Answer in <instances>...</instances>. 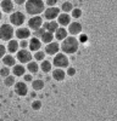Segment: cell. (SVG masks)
I'll use <instances>...</instances> for the list:
<instances>
[{
  "label": "cell",
  "instance_id": "6da1fadb",
  "mask_svg": "<svg viewBox=\"0 0 117 121\" xmlns=\"http://www.w3.org/2000/svg\"><path fill=\"white\" fill-rule=\"evenodd\" d=\"M26 13L31 17L33 16H40L45 11V1L44 0H27L24 4Z\"/></svg>",
  "mask_w": 117,
  "mask_h": 121
},
{
  "label": "cell",
  "instance_id": "7a4b0ae2",
  "mask_svg": "<svg viewBox=\"0 0 117 121\" xmlns=\"http://www.w3.org/2000/svg\"><path fill=\"white\" fill-rule=\"evenodd\" d=\"M79 48V41L76 36H67L60 45V50L65 55H73Z\"/></svg>",
  "mask_w": 117,
  "mask_h": 121
},
{
  "label": "cell",
  "instance_id": "3957f363",
  "mask_svg": "<svg viewBox=\"0 0 117 121\" xmlns=\"http://www.w3.org/2000/svg\"><path fill=\"white\" fill-rule=\"evenodd\" d=\"M15 36V29L14 26L10 23H4L0 26V40L1 41H10Z\"/></svg>",
  "mask_w": 117,
  "mask_h": 121
},
{
  "label": "cell",
  "instance_id": "277c9868",
  "mask_svg": "<svg viewBox=\"0 0 117 121\" xmlns=\"http://www.w3.org/2000/svg\"><path fill=\"white\" fill-rule=\"evenodd\" d=\"M53 65L55 68H60V69L68 68L70 67V59H68L67 55H65L62 52H58L53 58Z\"/></svg>",
  "mask_w": 117,
  "mask_h": 121
},
{
  "label": "cell",
  "instance_id": "5b68a950",
  "mask_svg": "<svg viewBox=\"0 0 117 121\" xmlns=\"http://www.w3.org/2000/svg\"><path fill=\"white\" fill-rule=\"evenodd\" d=\"M10 24L14 27H22V24L26 22V15L21 11H14L9 17Z\"/></svg>",
  "mask_w": 117,
  "mask_h": 121
},
{
  "label": "cell",
  "instance_id": "8992f818",
  "mask_svg": "<svg viewBox=\"0 0 117 121\" xmlns=\"http://www.w3.org/2000/svg\"><path fill=\"white\" fill-rule=\"evenodd\" d=\"M15 57L17 62L21 64H28L33 59V55L29 50H18V52L16 53Z\"/></svg>",
  "mask_w": 117,
  "mask_h": 121
},
{
  "label": "cell",
  "instance_id": "52a82bcc",
  "mask_svg": "<svg viewBox=\"0 0 117 121\" xmlns=\"http://www.w3.org/2000/svg\"><path fill=\"white\" fill-rule=\"evenodd\" d=\"M58 15H60V9L54 6V7H46L45 11L43 12V17L44 19H46V21H54L55 18L58 17Z\"/></svg>",
  "mask_w": 117,
  "mask_h": 121
},
{
  "label": "cell",
  "instance_id": "ba28073f",
  "mask_svg": "<svg viewBox=\"0 0 117 121\" xmlns=\"http://www.w3.org/2000/svg\"><path fill=\"white\" fill-rule=\"evenodd\" d=\"M43 18L40 16H33L31 17L27 21V24H28V28L29 29H32V30H37V29H40L43 27Z\"/></svg>",
  "mask_w": 117,
  "mask_h": 121
},
{
  "label": "cell",
  "instance_id": "9c48e42d",
  "mask_svg": "<svg viewBox=\"0 0 117 121\" xmlns=\"http://www.w3.org/2000/svg\"><path fill=\"white\" fill-rule=\"evenodd\" d=\"M82 29H83V26L78 22V21H73L70 23V26L67 27V32L71 36H76V35H79L82 34Z\"/></svg>",
  "mask_w": 117,
  "mask_h": 121
},
{
  "label": "cell",
  "instance_id": "30bf717a",
  "mask_svg": "<svg viewBox=\"0 0 117 121\" xmlns=\"http://www.w3.org/2000/svg\"><path fill=\"white\" fill-rule=\"evenodd\" d=\"M14 90H15V93L17 96H27L28 95V86L24 81H16L15 86H14Z\"/></svg>",
  "mask_w": 117,
  "mask_h": 121
},
{
  "label": "cell",
  "instance_id": "8fae6325",
  "mask_svg": "<svg viewBox=\"0 0 117 121\" xmlns=\"http://www.w3.org/2000/svg\"><path fill=\"white\" fill-rule=\"evenodd\" d=\"M44 51L49 56H55V55H57L58 52H60V44H58L57 41H53L50 44L45 45Z\"/></svg>",
  "mask_w": 117,
  "mask_h": 121
},
{
  "label": "cell",
  "instance_id": "7c38bea8",
  "mask_svg": "<svg viewBox=\"0 0 117 121\" xmlns=\"http://www.w3.org/2000/svg\"><path fill=\"white\" fill-rule=\"evenodd\" d=\"M0 10L4 13L11 15L15 10V3L12 0H1V3H0Z\"/></svg>",
  "mask_w": 117,
  "mask_h": 121
},
{
  "label": "cell",
  "instance_id": "4fadbf2b",
  "mask_svg": "<svg viewBox=\"0 0 117 121\" xmlns=\"http://www.w3.org/2000/svg\"><path fill=\"white\" fill-rule=\"evenodd\" d=\"M15 36L20 40H27L31 36V29L26 27H20L15 30Z\"/></svg>",
  "mask_w": 117,
  "mask_h": 121
},
{
  "label": "cell",
  "instance_id": "5bb4252c",
  "mask_svg": "<svg viewBox=\"0 0 117 121\" xmlns=\"http://www.w3.org/2000/svg\"><path fill=\"white\" fill-rule=\"evenodd\" d=\"M71 15L70 13H65V12H62V13H60V15H58V17H57V23H58V26H60V27H68V26H70V23L72 22L71 21Z\"/></svg>",
  "mask_w": 117,
  "mask_h": 121
},
{
  "label": "cell",
  "instance_id": "9a60e30c",
  "mask_svg": "<svg viewBox=\"0 0 117 121\" xmlns=\"http://www.w3.org/2000/svg\"><path fill=\"white\" fill-rule=\"evenodd\" d=\"M29 41V45H28V50L31 52H37L39 50L42 48V41L40 39H37V38H32L31 40H28Z\"/></svg>",
  "mask_w": 117,
  "mask_h": 121
},
{
  "label": "cell",
  "instance_id": "2e32d148",
  "mask_svg": "<svg viewBox=\"0 0 117 121\" xmlns=\"http://www.w3.org/2000/svg\"><path fill=\"white\" fill-rule=\"evenodd\" d=\"M18 50H20V44H18L17 40L12 39V40H10V41H7V44H6V51L9 53H11V55L15 53L16 55L18 52Z\"/></svg>",
  "mask_w": 117,
  "mask_h": 121
},
{
  "label": "cell",
  "instance_id": "e0dca14e",
  "mask_svg": "<svg viewBox=\"0 0 117 121\" xmlns=\"http://www.w3.org/2000/svg\"><path fill=\"white\" fill-rule=\"evenodd\" d=\"M51 76L53 79L55 80V81H63L65 78H66V72L63 69H60V68H55L53 69V72H51Z\"/></svg>",
  "mask_w": 117,
  "mask_h": 121
},
{
  "label": "cell",
  "instance_id": "ac0fdd59",
  "mask_svg": "<svg viewBox=\"0 0 117 121\" xmlns=\"http://www.w3.org/2000/svg\"><path fill=\"white\" fill-rule=\"evenodd\" d=\"M58 27H60V26H58V23L56 21H46V22L43 23V28L46 30V32L53 33V34L58 29Z\"/></svg>",
  "mask_w": 117,
  "mask_h": 121
},
{
  "label": "cell",
  "instance_id": "d6986e66",
  "mask_svg": "<svg viewBox=\"0 0 117 121\" xmlns=\"http://www.w3.org/2000/svg\"><path fill=\"white\" fill-rule=\"evenodd\" d=\"M54 36L57 41H63V40L68 36V32H67V28L63 27H58V29L54 33Z\"/></svg>",
  "mask_w": 117,
  "mask_h": 121
},
{
  "label": "cell",
  "instance_id": "ffe728a7",
  "mask_svg": "<svg viewBox=\"0 0 117 121\" xmlns=\"http://www.w3.org/2000/svg\"><path fill=\"white\" fill-rule=\"evenodd\" d=\"M27 72V69L23 64L21 63H16L14 67H12V74L14 76H23Z\"/></svg>",
  "mask_w": 117,
  "mask_h": 121
},
{
  "label": "cell",
  "instance_id": "44dd1931",
  "mask_svg": "<svg viewBox=\"0 0 117 121\" xmlns=\"http://www.w3.org/2000/svg\"><path fill=\"white\" fill-rule=\"evenodd\" d=\"M3 64H4V67H14L15 64H16V57L14 56V55H11V53H6L4 57H3Z\"/></svg>",
  "mask_w": 117,
  "mask_h": 121
},
{
  "label": "cell",
  "instance_id": "7402d4cb",
  "mask_svg": "<svg viewBox=\"0 0 117 121\" xmlns=\"http://www.w3.org/2000/svg\"><path fill=\"white\" fill-rule=\"evenodd\" d=\"M45 86V81L43 79H34L32 81V90L38 92V91H42Z\"/></svg>",
  "mask_w": 117,
  "mask_h": 121
},
{
  "label": "cell",
  "instance_id": "603a6c76",
  "mask_svg": "<svg viewBox=\"0 0 117 121\" xmlns=\"http://www.w3.org/2000/svg\"><path fill=\"white\" fill-rule=\"evenodd\" d=\"M40 70L44 74H48L53 70V62H50L49 59H44L43 62H40Z\"/></svg>",
  "mask_w": 117,
  "mask_h": 121
},
{
  "label": "cell",
  "instance_id": "cb8c5ba5",
  "mask_svg": "<svg viewBox=\"0 0 117 121\" xmlns=\"http://www.w3.org/2000/svg\"><path fill=\"white\" fill-rule=\"evenodd\" d=\"M39 64H38V62H35V60H32V62H29L27 65H26V69H27V72L29 73V74H37L38 72H39Z\"/></svg>",
  "mask_w": 117,
  "mask_h": 121
},
{
  "label": "cell",
  "instance_id": "d4e9b609",
  "mask_svg": "<svg viewBox=\"0 0 117 121\" xmlns=\"http://www.w3.org/2000/svg\"><path fill=\"white\" fill-rule=\"evenodd\" d=\"M54 39H55V36H54V34H53V33H49V32H45V33L43 34V36L40 38V41L48 45V44H50V43H53V41H54Z\"/></svg>",
  "mask_w": 117,
  "mask_h": 121
},
{
  "label": "cell",
  "instance_id": "484cf974",
  "mask_svg": "<svg viewBox=\"0 0 117 121\" xmlns=\"http://www.w3.org/2000/svg\"><path fill=\"white\" fill-rule=\"evenodd\" d=\"M73 9L74 7H73V4L71 1H63L61 4V11L65 12V13H70Z\"/></svg>",
  "mask_w": 117,
  "mask_h": 121
},
{
  "label": "cell",
  "instance_id": "4316f807",
  "mask_svg": "<svg viewBox=\"0 0 117 121\" xmlns=\"http://www.w3.org/2000/svg\"><path fill=\"white\" fill-rule=\"evenodd\" d=\"M45 56H46V53H45L44 50H39V51L34 52L33 58L35 59V62H43V60L45 59Z\"/></svg>",
  "mask_w": 117,
  "mask_h": 121
},
{
  "label": "cell",
  "instance_id": "83f0119b",
  "mask_svg": "<svg viewBox=\"0 0 117 121\" xmlns=\"http://www.w3.org/2000/svg\"><path fill=\"white\" fill-rule=\"evenodd\" d=\"M16 84V78L14 75H9L7 78L4 79V85L7 87H14Z\"/></svg>",
  "mask_w": 117,
  "mask_h": 121
},
{
  "label": "cell",
  "instance_id": "f1b7e54d",
  "mask_svg": "<svg viewBox=\"0 0 117 121\" xmlns=\"http://www.w3.org/2000/svg\"><path fill=\"white\" fill-rule=\"evenodd\" d=\"M82 15H83V12H82V10L79 7H74L71 11V17L74 18V19H79L82 17Z\"/></svg>",
  "mask_w": 117,
  "mask_h": 121
},
{
  "label": "cell",
  "instance_id": "f546056e",
  "mask_svg": "<svg viewBox=\"0 0 117 121\" xmlns=\"http://www.w3.org/2000/svg\"><path fill=\"white\" fill-rule=\"evenodd\" d=\"M10 74H11V70H10V68L9 67H1L0 68V76L1 78H7Z\"/></svg>",
  "mask_w": 117,
  "mask_h": 121
},
{
  "label": "cell",
  "instance_id": "4dcf8cb0",
  "mask_svg": "<svg viewBox=\"0 0 117 121\" xmlns=\"http://www.w3.org/2000/svg\"><path fill=\"white\" fill-rule=\"evenodd\" d=\"M31 107H32L33 110H40V108H42V102H40L39 99H35V100H33V102H32Z\"/></svg>",
  "mask_w": 117,
  "mask_h": 121
},
{
  "label": "cell",
  "instance_id": "1f68e13d",
  "mask_svg": "<svg viewBox=\"0 0 117 121\" xmlns=\"http://www.w3.org/2000/svg\"><path fill=\"white\" fill-rule=\"evenodd\" d=\"M45 32H46V30H45L43 27H42L40 29H37V30H34V38H37V39H40Z\"/></svg>",
  "mask_w": 117,
  "mask_h": 121
},
{
  "label": "cell",
  "instance_id": "d6a6232c",
  "mask_svg": "<svg viewBox=\"0 0 117 121\" xmlns=\"http://www.w3.org/2000/svg\"><path fill=\"white\" fill-rule=\"evenodd\" d=\"M18 44H20V50H28V45H29L28 40H20Z\"/></svg>",
  "mask_w": 117,
  "mask_h": 121
},
{
  "label": "cell",
  "instance_id": "836d02e7",
  "mask_svg": "<svg viewBox=\"0 0 117 121\" xmlns=\"http://www.w3.org/2000/svg\"><path fill=\"white\" fill-rule=\"evenodd\" d=\"M76 73H77V70H76V68H74V67H68V68H67V70H66V75H68L70 78L74 76V75H76Z\"/></svg>",
  "mask_w": 117,
  "mask_h": 121
},
{
  "label": "cell",
  "instance_id": "e575fe53",
  "mask_svg": "<svg viewBox=\"0 0 117 121\" xmlns=\"http://www.w3.org/2000/svg\"><path fill=\"white\" fill-rule=\"evenodd\" d=\"M23 80H24V82H32L34 79H33V75H32V74L26 73V74L23 75Z\"/></svg>",
  "mask_w": 117,
  "mask_h": 121
},
{
  "label": "cell",
  "instance_id": "d590c367",
  "mask_svg": "<svg viewBox=\"0 0 117 121\" xmlns=\"http://www.w3.org/2000/svg\"><path fill=\"white\" fill-rule=\"evenodd\" d=\"M6 46L3 45V44H0V59H3V57L6 55Z\"/></svg>",
  "mask_w": 117,
  "mask_h": 121
},
{
  "label": "cell",
  "instance_id": "8d00e7d4",
  "mask_svg": "<svg viewBox=\"0 0 117 121\" xmlns=\"http://www.w3.org/2000/svg\"><path fill=\"white\" fill-rule=\"evenodd\" d=\"M57 1L58 0H45V5L48 7H54V6H56Z\"/></svg>",
  "mask_w": 117,
  "mask_h": 121
},
{
  "label": "cell",
  "instance_id": "74e56055",
  "mask_svg": "<svg viewBox=\"0 0 117 121\" xmlns=\"http://www.w3.org/2000/svg\"><path fill=\"white\" fill-rule=\"evenodd\" d=\"M87 40H88V36L85 34H79V40H78V41L79 43H87Z\"/></svg>",
  "mask_w": 117,
  "mask_h": 121
},
{
  "label": "cell",
  "instance_id": "f35d334b",
  "mask_svg": "<svg viewBox=\"0 0 117 121\" xmlns=\"http://www.w3.org/2000/svg\"><path fill=\"white\" fill-rule=\"evenodd\" d=\"M12 1H14L16 5H24L27 0H12Z\"/></svg>",
  "mask_w": 117,
  "mask_h": 121
},
{
  "label": "cell",
  "instance_id": "ab89813d",
  "mask_svg": "<svg viewBox=\"0 0 117 121\" xmlns=\"http://www.w3.org/2000/svg\"><path fill=\"white\" fill-rule=\"evenodd\" d=\"M29 95H31V97H33V98H34V97L37 96V95H35V91H32V92L29 93Z\"/></svg>",
  "mask_w": 117,
  "mask_h": 121
},
{
  "label": "cell",
  "instance_id": "60d3db41",
  "mask_svg": "<svg viewBox=\"0 0 117 121\" xmlns=\"http://www.w3.org/2000/svg\"><path fill=\"white\" fill-rule=\"evenodd\" d=\"M1 18H3V11L0 10V19H1Z\"/></svg>",
  "mask_w": 117,
  "mask_h": 121
},
{
  "label": "cell",
  "instance_id": "b9f144b4",
  "mask_svg": "<svg viewBox=\"0 0 117 121\" xmlns=\"http://www.w3.org/2000/svg\"><path fill=\"white\" fill-rule=\"evenodd\" d=\"M0 3H1V0H0Z\"/></svg>",
  "mask_w": 117,
  "mask_h": 121
}]
</instances>
